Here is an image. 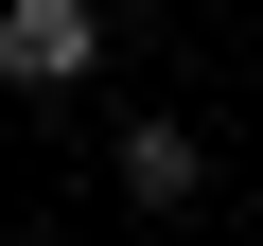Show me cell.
Here are the masks:
<instances>
[{
    "label": "cell",
    "mask_w": 263,
    "mask_h": 246,
    "mask_svg": "<svg viewBox=\"0 0 263 246\" xmlns=\"http://www.w3.org/2000/svg\"><path fill=\"white\" fill-rule=\"evenodd\" d=\"M105 194L123 211H211V141H193L176 106H123L105 123Z\"/></svg>",
    "instance_id": "2"
},
{
    "label": "cell",
    "mask_w": 263,
    "mask_h": 246,
    "mask_svg": "<svg viewBox=\"0 0 263 246\" xmlns=\"http://www.w3.org/2000/svg\"><path fill=\"white\" fill-rule=\"evenodd\" d=\"M105 71V0H0V88L18 106H70Z\"/></svg>",
    "instance_id": "1"
}]
</instances>
